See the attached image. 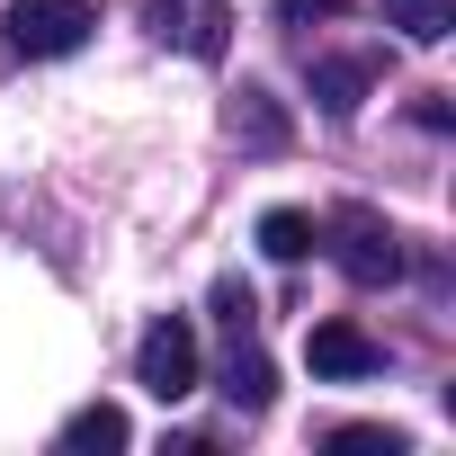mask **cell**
Masks as SVG:
<instances>
[{
    "label": "cell",
    "instance_id": "3",
    "mask_svg": "<svg viewBox=\"0 0 456 456\" xmlns=\"http://www.w3.org/2000/svg\"><path fill=\"white\" fill-rule=\"evenodd\" d=\"M10 54H28V63H54V54H81L90 45V28H99V10L90 0H10Z\"/></svg>",
    "mask_w": 456,
    "mask_h": 456
},
{
    "label": "cell",
    "instance_id": "2",
    "mask_svg": "<svg viewBox=\"0 0 456 456\" xmlns=\"http://www.w3.org/2000/svg\"><path fill=\"white\" fill-rule=\"evenodd\" d=\"M331 260L349 287H394L403 278V233L376 215V206H340L331 215Z\"/></svg>",
    "mask_w": 456,
    "mask_h": 456
},
{
    "label": "cell",
    "instance_id": "14",
    "mask_svg": "<svg viewBox=\"0 0 456 456\" xmlns=\"http://www.w3.org/2000/svg\"><path fill=\"white\" fill-rule=\"evenodd\" d=\"M305 19H340V0H287V28H305Z\"/></svg>",
    "mask_w": 456,
    "mask_h": 456
},
{
    "label": "cell",
    "instance_id": "11",
    "mask_svg": "<svg viewBox=\"0 0 456 456\" xmlns=\"http://www.w3.org/2000/svg\"><path fill=\"white\" fill-rule=\"evenodd\" d=\"M385 28H403L411 45H438L456 28V0H385Z\"/></svg>",
    "mask_w": 456,
    "mask_h": 456
},
{
    "label": "cell",
    "instance_id": "7",
    "mask_svg": "<svg viewBox=\"0 0 456 456\" xmlns=\"http://www.w3.org/2000/svg\"><path fill=\"white\" fill-rule=\"evenodd\" d=\"M224 394H233V411H269V394H278V376H269V358L251 349V331H233V358H224Z\"/></svg>",
    "mask_w": 456,
    "mask_h": 456
},
{
    "label": "cell",
    "instance_id": "10",
    "mask_svg": "<svg viewBox=\"0 0 456 456\" xmlns=\"http://www.w3.org/2000/svg\"><path fill=\"white\" fill-rule=\"evenodd\" d=\"M233 134L260 143V152H278V143H287V108H278L269 90H242V99H233Z\"/></svg>",
    "mask_w": 456,
    "mask_h": 456
},
{
    "label": "cell",
    "instance_id": "13",
    "mask_svg": "<svg viewBox=\"0 0 456 456\" xmlns=\"http://www.w3.org/2000/svg\"><path fill=\"white\" fill-rule=\"evenodd\" d=\"M215 314H224V331H251V287L224 278V287H215Z\"/></svg>",
    "mask_w": 456,
    "mask_h": 456
},
{
    "label": "cell",
    "instance_id": "9",
    "mask_svg": "<svg viewBox=\"0 0 456 456\" xmlns=\"http://www.w3.org/2000/svg\"><path fill=\"white\" fill-rule=\"evenodd\" d=\"M314 242H322V233H314V215H296V206H269V215H260V251H269L278 269L314 260Z\"/></svg>",
    "mask_w": 456,
    "mask_h": 456
},
{
    "label": "cell",
    "instance_id": "6",
    "mask_svg": "<svg viewBox=\"0 0 456 456\" xmlns=\"http://www.w3.org/2000/svg\"><path fill=\"white\" fill-rule=\"evenodd\" d=\"M367 81H376V63H358V54H322V63H314V99H322V117H358Z\"/></svg>",
    "mask_w": 456,
    "mask_h": 456
},
{
    "label": "cell",
    "instance_id": "1",
    "mask_svg": "<svg viewBox=\"0 0 456 456\" xmlns=\"http://www.w3.org/2000/svg\"><path fill=\"white\" fill-rule=\"evenodd\" d=\"M197 376H206V358H197L188 314L143 322V340H134V385H143L152 403H188V394H197Z\"/></svg>",
    "mask_w": 456,
    "mask_h": 456
},
{
    "label": "cell",
    "instance_id": "5",
    "mask_svg": "<svg viewBox=\"0 0 456 456\" xmlns=\"http://www.w3.org/2000/svg\"><path fill=\"white\" fill-rule=\"evenodd\" d=\"M305 358H314V376H340V385H349V376H376V367H385V349H376V340H367L358 322H314Z\"/></svg>",
    "mask_w": 456,
    "mask_h": 456
},
{
    "label": "cell",
    "instance_id": "12",
    "mask_svg": "<svg viewBox=\"0 0 456 456\" xmlns=\"http://www.w3.org/2000/svg\"><path fill=\"white\" fill-rule=\"evenodd\" d=\"M331 447H340V456H403L394 429H331Z\"/></svg>",
    "mask_w": 456,
    "mask_h": 456
},
{
    "label": "cell",
    "instance_id": "4",
    "mask_svg": "<svg viewBox=\"0 0 456 456\" xmlns=\"http://www.w3.org/2000/svg\"><path fill=\"white\" fill-rule=\"evenodd\" d=\"M152 37L197 54V63H224L233 54V10L224 0H152Z\"/></svg>",
    "mask_w": 456,
    "mask_h": 456
},
{
    "label": "cell",
    "instance_id": "8",
    "mask_svg": "<svg viewBox=\"0 0 456 456\" xmlns=\"http://www.w3.org/2000/svg\"><path fill=\"white\" fill-rule=\"evenodd\" d=\"M126 438H134V429H126L117 403H81V411L63 420V447H72V456H117Z\"/></svg>",
    "mask_w": 456,
    "mask_h": 456
}]
</instances>
